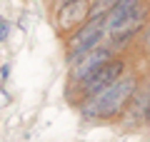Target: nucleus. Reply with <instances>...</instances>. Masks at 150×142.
<instances>
[{
	"mask_svg": "<svg viewBox=\"0 0 150 142\" xmlns=\"http://www.w3.org/2000/svg\"><path fill=\"white\" fill-rule=\"evenodd\" d=\"M135 90H138V80L133 75L130 77L120 75L115 82H110L100 92L88 97L85 107H83V115L85 117H112V115H118L128 105V100H133Z\"/></svg>",
	"mask_w": 150,
	"mask_h": 142,
	"instance_id": "nucleus-1",
	"label": "nucleus"
},
{
	"mask_svg": "<svg viewBox=\"0 0 150 142\" xmlns=\"http://www.w3.org/2000/svg\"><path fill=\"white\" fill-rule=\"evenodd\" d=\"M123 72H125V63H123V60H108L103 67H98L90 77H85V80L80 82V85H83V92L90 97V95L100 92L103 87H108L110 82H115Z\"/></svg>",
	"mask_w": 150,
	"mask_h": 142,
	"instance_id": "nucleus-2",
	"label": "nucleus"
},
{
	"mask_svg": "<svg viewBox=\"0 0 150 142\" xmlns=\"http://www.w3.org/2000/svg\"><path fill=\"white\" fill-rule=\"evenodd\" d=\"M108 60H112V55H110V50H108V47H93V50L83 53L75 63H70V65H73L70 75H73L75 82H83V80L90 77L98 67H103Z\"/></svg>",
	"mask_w": 150,
	"mask_h": 142,
	"instance_id": "nucleus-3",
	"label": "nucleus"
},
{
	"mask_svg": "<svg viewBox=\"0 0 150 142\" xmlns=\"http://www.w3.org/2000/svg\"><path fill=\"white\" fill-rule=\"evenodd\" d=\"M88 13H90V0H70V3H63L60 10H58L60 30H70L75 25H83L88 20Z\"/></svg>",
	"mask_w": 150,
	"mask_h": 142,
	"instance_id": "nucleus-4",
	"label": "nucleus"
},
{
	"mask_svg": "<svg viewBox=\"0 0 150 142\" xmlns=\"http://www.w3.org/2000/svg\"><path fill=\"white\" fill-rule=\"evenodd\" d=\"M138 8H140V0H118L105 15V35H110L115 27H120Z\"/></svg>",
	"mask_w": 150,
	"mask_h": 142,
	"instance_id": "nucleus-5",
	"label": "nucleus"
},
{
	"mask_svg": "<svg viewBox=\"0 0 150 142\" xmlns=\"http://www.w3.org/2000/svg\"><path fill=\"white\" fill-rule=\"evenodd\" d=\"M115 3H118V0H93L88 18H103V15H108V10H110Z\"/></svg>",
	"mask_w": 150,
	"mask_h": 142,
	"instance_id": "nucleus-6",
	"label": "nucleus"
},
{
	"mask_svg": "<svg viewBox=\"0 0 150 142\" xmlns=\"http://www.w3.org/2000/svg\"><path fill=\"white\" fill-rule=\"evenodd\" d=\"M8 32H10V22L3 20V22H0V42H5V40H8Z\"/></svg>",
	"mask_w": 150,
	"mask_h": 142,
	"instance_id": "nucleus-7",
	"label": "nucleus"
},
{
	"mask_svg": "<svg viewBox=\"0 0 150 142\" xmlns=\"http://www.w3.org/2000/svg\"><path fill=\"white\" fill-rule=\"evenodd\" d=\"M8 105H10V95L5 92V87H0V110L8 107Z\"/></svg>",
	"mask_w": 150,
	"mask_h": 142,
	"instance_id": "nucleus-8",
	"label": "nucleus"
},
{
	"mask_svg": "<svg viewBox=\"0 0 150 142\" xmlns=\"http://www.w3.org/2000/svg\"><path fill=\"white\" fill-rule=\"evenodd\" d=\"M8 75H10V65H3V67H0V87L8 82Z\"/></svg>",
	"mask_w": 150,
	"mask_h": 142,
	"instance_id": "nucleus-9",
	"label": "nucleus"
},
{
	"mask_svg": "<svg viewBox=\"0 0 150 142\" xmlns=\"http://www.w3.org/2000/svg\"><path fill=\"white\" fill-rule=\"evenodd\" d=\"M143 45H145V47H150V27L145 30V35H143Z\"/></svg>",
	"mask_w": 150,
	"mask_h": 142,
	"instance_id": "nucleus-10",
	"label": "nucleus"
},
{
	"mask_svg": "<svg viewBox=\"0 0 150 142\" xmlns=\"http://www.w3.org/2000/svg\"><path fill=\"white\" fill-rule=\"evenodd\" d=\"M145 117L150 120V102H148V107H145Z\"/></svg>",
	"mask_w": 150,
	"mask_h": 142,
	"instance_id": "nucleus-11",
	"label": "nucleus"
},
{
	"mask_svg": "<svg viewBox=\"0 0 150 142\" xmlns=\"http://www.w3.org/2000/svg\"><path fill=\"white\" fill-rule=\"evenodd\" d=\"M63 3H70V0H60V5H63Z\"/></svg>",
	"mask_w": 150,
	"mask_h": 142,
	"instance_id": "nucleus-12",
	"label": "nucleus"
},
{
	"mask_svg": "<svg viewBox=\"0 0 150 142\" xmlns=\"http://www.w3.org/2000/svg\"><path fill=\"white\" fill-rule=\"evenodd\" d=\"M0 22H3V18H0Z\"/></svg>",
	"mask_w": 150,
	"mask_h": 142,
	"instance_id": "nucleus-13",
	"label": "nucleus"
}]
</instances>
